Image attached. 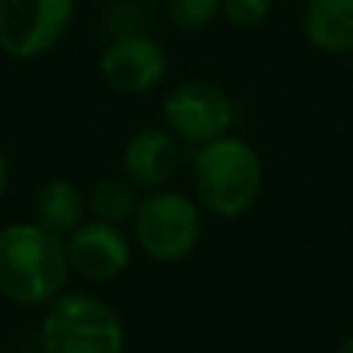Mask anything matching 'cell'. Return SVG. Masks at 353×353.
<instances>
[{"mask_svg": "<svg viewBox=\"0 0 353 353\" xmlns=\"http://www.w3.org/2000/svg\"><path fill=\"white\" fill-rule=\"evenodd\" d=\"M69 256L61 234L36 221L0 229V295L19 306H47L63 292Z\"/></svg>", "mask_w": 353, "mask_h": 353, "instance_id": "obj_1", "label": "cell"}, {"mask_svg": "<svg viewBox=\"0 0 353 353\" xmlns=\"http://www.w3.org/2000/svg\"><path fill=\"white\" fill-rule=\"evenodd\" d=\"M265 185L259 152L240 135H221L196 149L193 157V199L215 218L232 221L245 215Z\"/></svg>", "mask_w": 353, "mask_h": 353, "instance_id": "obj_2", "label": "cell"}, {"mask_svg": "<svg viewBox=\"0 0 353 353\" xmlns=\"http://www.w3.org/2000/svg\"><path fill=\"white\" fill-rule=\"evenodd\" d=\"M41 353H124V325L102 298L61 292L41 317Z\"/></svg>", "mask_w": 353, "mask_h": 353, "instance_id": "obj_3", "label": "cell"}, {"mask_svg": "<svg viewBox=\"0 0 353 353\" xmlns=\"http://www.w3.org/2000/svg\"><path fill=\"white\" fill-rule=\"evenodd\" d=\"M138 248L163 265L188 259L201 240V207L182 190H149L132 218Z\"/></svg>", "mask_w": 353, "mask_h": 353, "instance_id": "obj_4", "label": "cell"}, {"mask_svg": "<svg viewBox=\"0 0 353 353\" xmlns=\"http://www.w3.org/2000/svg\"><path fill=\"white\" fill-rule=\"evenodd\" d=\"M234 124L232 97L212 80L190 77L168 88L163 97V127L190 146H204L226 135Z\"/></svg>", "mask_w": 353, "mask_h": 353, "instance_id": "obj_5", "label": "cell"}, {"mask_svg": "<svg viewBox=\"0 0 353 353\" xmlns=\"http://www.w3.org/2000/svg\"><path fill=\"white\" fill-rule=\"evenodd\" d=\"M77 0H0V50L11 58H39L69 30Z\"/></svg>", "mask_w": 353, "mask_h": 353, "instance_id": "obj_6", "label": "cell"}, {"mask_svg": "<svg viewBox=\"0 0 353 353\" xmlns=\"http://www.w3.org/2000/svg\"><path fill=\"white\" fill-rule=\"evenodd\" d=\"M165 72H168L165 50L152 36L138 30H127L110 39L99 55L102 80L124 97L149 94L163 83Z\"/></svg>", "mask_w": 353, "mask_h": 353, "instance_id": "obj_7", "label": "cell"}, {"mask_svg": "<svg viewBox=\"0 0 353 353\" xmlns=\"http://www.w3.org/2000/svg\"><path fill=\"white\" fill-rule=\"evenodd\" d=\"M63 243L69 268L88 281H110L121 276L132 259V243L127 232L99 218L83 221Z\"/></svg>", "mask_w": 353, "mask_h": 353, "instance_id": "obj_8", "label": "cell"}, {"mask_svg": "<svg viewBox=\"0 0 353 353\" xmlns=\"http://www.w3.org/2000/svg\"><path fill=\"white\" fill-rule=\"evenodd\" d=\"M182 149L165 127L135 130L121 152V171L138 190H160L179 171Z\"/></svg>", "mask_w": 353, "mask_h": 353, "instance_id": "obj_9", "label": "cell"}, {"mask_svg": "<svg viewBox=\"0 0 353 353\" xmlns=\"http://www.w3.org/2000/svg\"><path fill=\"white\" fill-rule=\"evenodd\" d=\"M306 41L325 55H353V0H306Z\"/></svg>", "mask_w": 353, "mask_h": 353, "instance_id": "obj_10", "label": "cell"}, {"mask_svg": "<svg viewBox=\"0 0 353 353\" xmlns=\"http://www.w3.org/2000/svg\"><path fill=\"white\" fill-rule=\"evenodd\" d=\"M85 207L88 204H85L83 193L77 190V185H72L69 179H61V176L47 179L33 196L36 223L55 234H69L72 229H77L83 223Z\"/></svg>", "mask_w": 353, "mask_h": 353, "instance_id": "obj_11", "label": "cell"}, {"mask_svg": "<svg viewBox=\"0 0 353 353\" xmlns=\"http://www.w3.org/2000/svg\"><path fill=\"white\" fill-rule=\"evenodd\" d=\"M141 199L143 196L138 193V188L127 176H105L91 188L85 204H88L94 218L124 226V223H132Z\"/></svg>", "mask_w": 353, "mask_h": 353, "instance_id": "obj_12", "label": "cell"}, {"mask_svg": "<svg viewBox=\"0 0 353 353\" xmlns=\"http://www.w3.org/2000/svg\"><path fill=\"white\" fill-rule=\"evenodd\" d=\"M165 14L176 30L199 33L221 17V0H168Z\"/></svg>", "mask_w": 353, "mask_h": 353, "instance_id": "obj_13", "label": "cell"}, {"mask_svg": "<svg viewBox=\"0 0 353 353\" xmlns=\"http://www.w3.org/2000/svg\"><path fill=\"white\" fill-rule=\"evenodd\" d=\"M268 14L270 0H221V17L234 28H256Z\"/></svg>", "mask_w": 353, "mask_h": 353, "instance_id": "obj_14", "label": "cell"}, {"mask_svg": "<svg viewBox=\"0 0 353 353\" xmlns=\"http://www.w3.org/2000/svg\"><path fill=\"white\" fill-rule=\"evenodd\" d=\"M6 185H8V160H6V154L0 152V196L6 193Z\"/></svg>", "mask_w": 353, "mask_h": 353, "instance_id": "obj_15", "label": "cell"}, {"mask_svg": "<svg viewBox=\"0 0 353 353\" xmlns=\"http://www.w3.org/2000/svg\"><path fill=\"white\" fill-rule=\"evenodd\" d=\"M336 353H353V336H347V339H342V345L336 347Z\"/></svg>", "mask_w": 353, "mask_h": 353, "instance_id": "obj_16", "label": "cell"}]
</instances>
